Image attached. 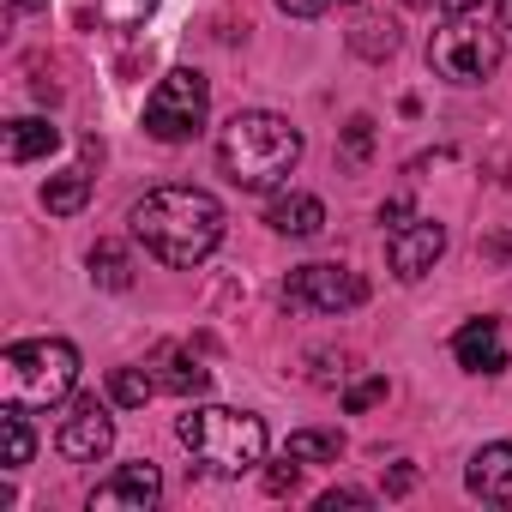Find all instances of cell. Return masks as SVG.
<instances>
[{
	"label": "cell",
	"mask_w": 512,
	"mask_h": 512,
	"mask_svg": "<svg viewBox=\"0 0 512 512\" xmlns=\"http://www.w3.org/2000/svg\"><path fill=\"white\" fill-rule=\"evenodd\" d=\"M500 31H512V0H500Z\"/></svg>",
	"instance_id": "34"
},
{
	"label": "cell",
	"mask_w": 512,
	"mask_h": 512,
	"mask_svg": "<svg viewBox=\"0 0 512 512\" xmlns=\"http://www.w3.org/2000/svg\"><path fill=\"white\" fill-rule=\"evenodd\" d=\"M482 253H488V260H512V235H488Z\"/></svg>",
	"instance_id": "31"
},
{
	"label": "cell",
	"mask_w": 512,
	"mask_h": 512,
	"mask_svg": "<svg viewBox=\"0 0 512 512\" xmlns=\"http://www.w3.org/2000/svg\"><path fill=\"white\" fill-rule=\"evenodd\" d=\"M284 302L296 314H350L368 302V278L338 266V260H314V266H296L284 278Z\"/></svg>",
	"instance_id": "7"
},
{
	"label": "cell",
	"mask_w": 512,
	"mask_h": 512,
	"mask_svg": "<svg viewBox=\"0 0 512 512\" xmlns=\"http://www.w3.org/2000/svg\"><path fill=\"white\" fill-rule=\"evenodd\" d=\"M344 7H350V0H344Z\"/></svg>",
	"instance_id": "36"
},
{
	"label": "cell",
	"mask_w": 512,
	"mask_h": 512,
	"mask_svg": "<svg viewBox=\"0 0 512 512\" xmlns=\"http://www.w3.org/2000/svg\"><path fill=\"white\" fill-rule=\"evenodd\" d=\"M31 452H37L31 410L7 404V410H0V464H7V470H25V464H31Z\"/></svg>",
	"instance_id": "16"
},
{
	"label": "cell",
	"mask_w": 512,
	"mask_h": 512,
	"mask_svg": "<svg viewBox=\"0 0 512 512\" xmlns=\"http://www.w3.org/2000/svg\"><path fill=\"white\" fill-rule=\"evenodd\" d=\"M296 482H302V458H290V452H284V464H272V470H266V494H296Z\"/></svg>",
	"instance_id": "25"
},
{
	"label": "cell",
	"mask_w": 512,
	"mask_h": 512,
	"mask_svg": "<svg viewBox=\"0 0 512 512\" xmlns=\"http://www.w3.org/2000/svg\"><path fill=\"white\" fill-rule=\"evenodd\" d=\"M157 500H163L157 464H121L115 476H103L91 488V512H151Z\"/></svg>",
	"instance_id": "10"
},
{
	"label": "cell",
	"mask_w": 512,
	"mask_h": 512,
	"mask_svg": "<svg viewBox=\"0 0 512 512\" xmlns=\"http://www.w3.org/2000/svg\"><path fill=\"white\" fill-rule=\"evenodd\" d=\"M314 506H320V512H338V506H374V494H368V488H326Z\"/></svg>",
	"instance_id": "26"
},
{
	"label": "cell",
	"mask_w": 512,
	"mask_h": 512,
	"mask_svg": "<svg viewBox=\"0 0 512 512\" xmlns=\"http://www.w3.org/2000/svg\"><path fill=\"white\" fill-rule=\"evenodd\" d=\"M175 440L193 452L199 470L211 476H241L253 464H266V422L253 410H229V404H199L175 422Z\"/></svg>",
	"instance_id": "3"
},
{
	"label": "cell",
	"mask_w": 512,
	"mask_h": 512,
	"mask_svg": "<svg viewBox=\"0 0 512 512\" xmlns=\"http://www.w3.org/2000/svg\"><path fill=\"white\" fill-rule=\"evenodd\" d=\"M368 157H374V121H368V115H356V121L344 127V163H350V169H362Z\"/></svg>",
	"instance_id": "23"
},
{
	"label": "cell",
	"mask_w": 512,
	"mask_h": 512,
	"mask_svg": "<svg viewBox=\"0 0 512 512\" xmlns=\"http://www.w3.org/2000/svg\"><path fill=\"white\" fill-rule=\"evenodd\" d=\"M266 223H272L278 235H290V241H308V235L326 229V205H320L314 193H278V199L266 205Z\"/></svg>",
	"instance_id": "14"
},
{
	"label": "cell",
	"mask_w": 512,
	"mask_h": 512,
	"mask_svg": "<svg viewBox=\"0 0 512 512\" xmlns=\"http://www.w3.org/2000/svg\"><path fill=\"white\" fill-rule=\"evenodd\" d=\"M49 0H13V13H43Z\"/></svg>",
	"instance_id": "33"
},
{
	"label": "cell",
	"mask_w": 512,
	"mask_h": 512,
	"mask_svg": "<svg viewBox=\"0 0 512 512\" xmlns=\"http://www.w3.org/2000/svg\"><path fill=\"white\" fill-rule=\"evenodd\" d=\"M127 223H133V241H145L151 260H163L175 272L205 266L223 241V205L205 187H151Z\"/></svg>",
	"instance_id": "1"
},
{
	"label": "cell",
	"mask_w": 512,
	"mask_h": 512,
	"mask_svg": "<svg viewBox=\"0 0 512 512\" xmlns=\"http://www.w3.org/2000/svg\"><path fill=\"white\" fill-rule=\"evenodd\" d=\"M440 7H446V13H476L482 0H440Z\"/></svg>",
	"instance_id": "32"
},
{
	"label": "cell",
	"mask_w": 512,
	"mask_h": 512,
	"mask_svg": "<svg viewBox=\"0 0 512 512\" xmlns=\"http://www.w3.org/2000/svg\"><path fill=\"white\" fill-rule=\"evenodd\" d=\"M416 488V464H398L392 476H386V494H410Z\"/></svg>",
	"instance_id": "30"
},
{
	"label": "cell",
	"mask_w": 512,
	"mask_h": 512,
	"mask_svg": "<svg viewBox=\"0 0 512 512\" xmlns=\"http://www.w3.org/2000/svg\"><path fill=\"white\" fill-rule=\"evenodd\" d=\"M79 386V350L67 338H25L0 356V398L19 410H55Z\"/></svg>",
	"instance_id": "4"
},
{
	"label": "cell",
	"mask_w": 512,
	"mask_h": 512,
	"mask_svg": "<svg viewBox=\"0 0 512 512\" xmlns=\"http://www.w3.org/2000/svg\"><path fill=\"white\" fill-rule=\"evenodd\" d=\"M85 199H91V169L49 175V187H43V205H49V217H79V211H85Z\"/></svg>",
	"instance_id": "17"
},
{
	"label": "cell",
	"mask_w": 512,
	"mask_h": 512,
	"mask_svg": "<svg viewBox=\"0 0 512 512\" xmlns=\"http://www.w3.org/2000/svg\"><path fill=\"white\" fill-rule=\"evenodd\" d=\"M374 404H386V380H380V374H368V380H356V386L344 392V410H350V416H362V410H374Z\"/></svg>",
	"instance_id": "24"
},
{
	"label": "cell",
	"mask_w": 512,
	"mask_h": 512,
	"mask_svg": "<svg viewBox=\"0 0 512 512\" xmlns=\"http://www.w3.org/2000/svg\"><path fill=\"white\" fill-rule=\"evenodd\" d=\"M157 368H163L157 386L175 392V398H205V392H211V368H205L187 344H163V350H157Z\"/></svg>",
	"instance_id": "13"
},
{
	"label": "cell",
	"mask_w": 512,
	"mask_h": 512,
	"mask_svg": "<svg viewBox=\"0 0 512 512\" xmlns=\"http://www.w3.org/2000/svg\"><path fill=\"white\" fill-rule=\"evenodd\" d=\"M55 145H61V127L43 121V115H25V121L7 127V163L13 169L19 163H37V157H55Z\"/></svg>",
	"instance_id": "15"
},
{
	"label": "cell",
	"mask_w": 512,
	"mask_h": 512,
	"mask_svg": "<svg viewBox=\"0 0 512 512\" xmlns=\"http://www.w3.org/2000/svg\"><path fill=\"white\" fill-rule=\"evenodd\" d=\"M205 115H211V85H205L199 67H169L157 79V91L145 97V133L163 139V145L193 139L205 127Z\"/></svg>",
	"instance_id": "6"
},
{
	"label": "cell",
	"mask_w": 512,
	"mask_h": 512,
	"mask_svg": "<svg viewBox=\"0 0 512 512\" xmlns=\"http://www.w3.org/2000/svg\"><path fill=\"white\" fill-rule=\"evenodd\" d=\"M452 362H458L464 374H506L512 350H506L500 320H464V326L452 332Z\"/></svg>",
	"instance_id": "11"
},
{
	"label": "cell",
	"mask_w": 512,
	"mask_h": 512,
	"mask_svg": "<svg viewBox=\"0 0 512 512\" xmlns=\"http://www.w3.org/2000/svg\"><path fill=\"white\" fill-rule=\"evenodd\" d=\"M97 13H103V25H115V31H139V25L157 13V0H97Z\"/></svg>",
	"instance_id": "21"
},
{
	"label": "cell",
	"mask_w": 512,
	"mask_h": 512,
	"mask_svg": "<svg viewBox=\"0 0 512 512\" xmlns=\"http://www.w3.org/2000/svg\"><path fill=\"white\" fill-rule=\"evenodd\" d=\"M157 392H163V386H157L151 368H115V374H109V398H115L121 410H145Z\"/></svg>",
	"instance_id": "20"
},
{
	"label": "cell",
	"mask_w": 512,
	"mask_h": 512,
	"mask_svg": "<svg viewBox=\"0 0 512 512\" xmlns=\"http://www.w3.org/2000/svg\"><path fill=\"white\" fill-rule=\"evenodd\" d=\"M344 374H350V362H344V356H314V380H320V386H338Z\"/></svg>",
	"instance_id": "27"
},
{
	"label": "cell",
	"mask_w": 512,
	"mask_h": 512,
	"mask_svg": "<svg viewBox=\"0 0 512 512\" xmlns=\"http://www.w3.org/2000/svg\"><path fill=\"white\" fill-rule=\"evenodd\" d=\"M109 446H115V416H109V404H97L91 392L73 398L67 416H61V428H55V452H61L67 464H97Z\"/></svg>",
	"instance_id": "8"
},
{
	"label": "cell",
	"mask_w": 512,
	"mask_h": 512,
	"mask_svg": "<svg viewBox=\"0 0 512 512\" xmlns=\"http://www.w3.org/2000/svg\"><path fill=\"white\" fill-rule=\"evenodd\" d=\"M428 67L446 85H482L500 67V31H488L482 13H446V25L428 37Z\"/></svg>",
	"instance_id": "5"
},
{
	"label": "cell",
	"mask_w": 512,
	"mask_h": 512,
	"mask_svg": "<svg viewBox=\"0 0 512 512\" xmlns=\"http://www.w3.org/2000/svg\"><path fill=\"white\" fill-rule=\"evenodd\" d=\"M278 7H284L290 19H320V13L332 7V0H278Z\"/></svg>",
	"instance_id": "28"
},
{
	"label": "cell",
	"mask_w": 512,
	"mask_h": 512,
	"mask_svg": "<svg viewBox=\"0 0 512 512\" xmlns=\"http://www.w3.org/2000/svg\"><path fill=\"white\" fill-rule=\"evenodd\" d=\"M464 488H470L476 500H488V506H506V500H512V440L482 446V452L470 458V470H464Z\"/></svg>",
	"instance_id": "12"
},
{
	"label": "cell",
	"mask_w": 512,
	"mask_h": 512,
	"mask_svg": "<svg viewBox=\"0 0 512 512\" xmlns=\"http://www.w3.org/2000/svg\"><path fill=\"white\" fill-rule=\"evenodd\" d=\"M91 284L97 290H133V260L121 241H97L91 247Z\"/></svg>",
	"instance_id": "18"
},
{
	"label": "cell",
	"mask_w": 512,
	"mask_h": 512,
	"mask_svg": "<svg viewBox=\"0 0 512 512\" xmlns=\"http://www.w3.org/2000/svg\"><path fill=\"white\" fill-rule=\"evenodd\" d=\"M350 49H356V55H368V61H380V55H392V49H398V31H392V25H380V19H368V25H356Z\"/></svg>",
	"instance_id": "22"
},
{
	"label": "cell",
	"mask_w": 512,
	"mask_h": 512,
	"mask_svg": "<svg viewBox=\"0 0 512 512\" xmlns=\"http://www.w3.org/2000/svg\"><path fill=\"white\" fill-rule=\"evenodd\" d=\"M380 223H392V229H398V223H410V199H404V193H398V199H386V205H380Z\"/></svg>",
	"instance_id": "29"
},
{
	"label": "cell",
	"mask_w": 512,
	"mask_h": 512,
	"mask_svg": "<svg viewBox=\"0 0 512 512\" xmlns=\"http://www.w3.org/2000/svg\"><path fill=\"white\" fill-rule=\"evenodd\" d=\"M440 253H446V223H434V217H410V223H398V229L386 235V266H392V278H404V284L428 278V272L440 266Z\"/></svg>",
	"instance_id": "9"
},
{
	"label": "cell",
	"mask_w": 512,
	"mask_h": 512,
	"mask_svg": "<svg viewBox=\"0 0 512 512\" xmlns=\"http://www.w3.org/2000/svg\"><path fill=\"white\" fill-rule=\"evenodd\" d=\"M410 7H428V0H410Z\"/></svg>",
	"instance_id": "35"
},
{
	"label": "cell",
	"mask_w": 512,
	"mask_h": 512,
	"mask_svg": "<svg viewBox=\"0 0 512 512\" xmlns=\"http://www.w3.org/2000/svg\"><path fill=\"white\" fill-rule=\"evenodd\" d=\"M217 163L241 193H272V187H284L296 175L302 133L272 109H241L217 139Z\"/></svg>",
	"instance_id": "2"
},
{
	"label": "cell",
	"mask_w": 512,
	"mask_h": 512,
	"mask_svg": "<svg viewBox=\"0 0 512 512\" xmlns=\"http://www.w3.org/2000/svg\"><path fill=\"white\" fill-rule=\"evenodd\" d=\"M284 452H290V458H302V464H338L344 434H338V428H296V434L284 440Z\"/></svg>",
	"instance_id": "19"
}]
</instances>
